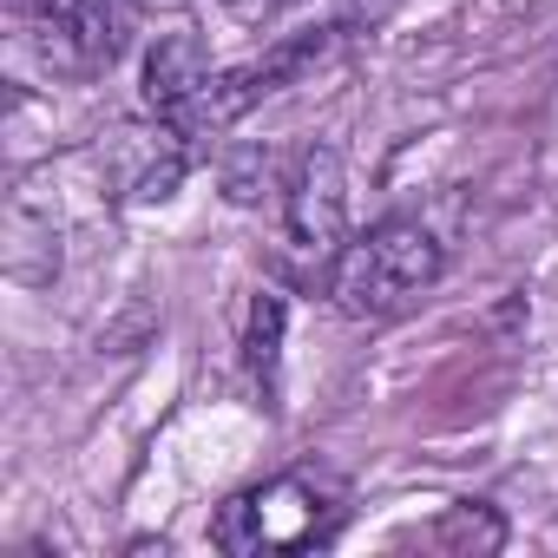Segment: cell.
<instances>
[{"instance_id":"6da1fadb","label":"cell","mask_w":558,"mask_h":558,"mask_svg":"<svg viewBox=\"0 0 558 558\" xmlns=\"http://www.w3.org/2000/svg\"><path fill=\"white\" fill-rule=\"evenodd\" d=\"M440 243L427 223L414 217H388L375 230H362L355 243H342L336 276H329V296L342 316H395L408 310L421 290H434L440 276Z\"/></svg>"},{"instance_id":"7a4b0ae2","label":"cell","mask_w":558,"mask_h":558,"mask_svg":"<svg viewBox=\"0 0 558 558\" xmlns=\"http://www.w3.org/2000/svg\"><path fill=\"white\" fill-rule=\"evenodd\" d=\"M342 525V499L329 486H316L310 473H283V480H263L250 493H236L210 538L230 551V558H263V551H310V545H329Z\"/></svg>"},{"instance_id":"3957f363","label":"cell","mask_w":558,"mask_h":558,"mask_svg":"<svg viewBox=\"0 0 558 558\" xmlns=\"http://www.w3.org/2000/svg\"><path fill=\"white\" fill-rule=\"evenodd\" d=\"M283 223H290L296 256H310V263L342 256V243H349V171H342L336 145H316L296 158V171L283 184Z\"/></svg>"},{"instance_id":"277c9868","label":"cell","mask_w":558,"mask_h":558,"mask_svg":"<svg viewBox=\"0 0 558 558\" xmlns=\"http://www.w3.org/2000/svg\"><path fill=\"white\" fill-rule=\"evenodd\" d=\"M14 8L34 34H47L66 66H112L132 34L125 0H14Z\"/></svg>"},{"instance_id":"5b68a950","label":"cell","mask_w":558,"mask_h":558,"mask_svg":"<svg viewBox=\"0 0 558 558\" xmlns=\"http://www.w3.org/2000/svg\"><path fill=\"white\" fill-rule=\"evenodd\" d=\"M210 53H204V40L197 34H158V47L145 53V112L151 119H165V125H178L184 112H191V99L210 86Z\"/></svg>"},{"instance_id":"8992f818","label":"cell","mask_w":558,"mask_h":558,"mask_svg":"<svg viewBox=\"0 0 558 558\" xmlns=\"http://www.w3.org/2000/svg\"><path fill=\"white\" fill-rule=\"evenodd\" d=\"M283 323H290V310H283V296H276V290H263V296L250 303L243 362H250V375H256L263 388H276V362H283Z\"/></svg>"},{"instance_id":"52a82bcc","label":"cell","mask_w":558,"mask_h":558,"mask_svg":"<svg viewBox=\"0 0 558 558\" xmlns=\"http://www.w3.org/2000/svg\"><path fill=\"white\" fill-rule=\"evenodd\" d=\"M434 538H440V545H460V551H493V545L506 538V525H499L486 506H453V512L434 525Z\"/></svg>"},{"instance_id":"ba28073f","label":"cell","mask_w":558,"mask_h":558,"mask_svg":"<svg viewBox=\"0 0 558 558\" xmlns=\"http://www.w3.org/2000/svg\"><path fill=\"white\" fill-rule=\"evenodd\" d=\"M342 8H349V27H375V21L395 8V0H342Z\"/></svg>"}]
</instances>
